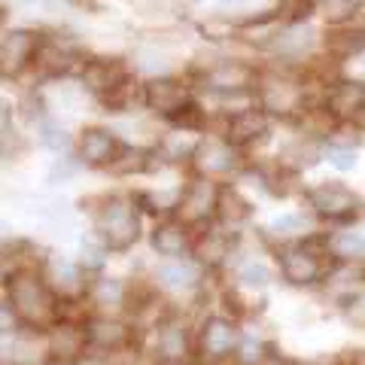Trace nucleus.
Returning <instances> with one entry per match:
<instances>
[{
  "label": "nucleus",
  "instance_id": "21",
  "mask_svg": "<svg viewBox=\"0 0 365 365\" xmlns=\"http://www.w3.org/2000/svg\"><path fill=\"white\" fill-rule=\"evenodd\" d=\"M192 237H195V228L182 225L177 216H165L150 232V244L162 259H182L192 253Z\"/></svg>",
  "mask_w": 365,
  "mask_h": 365
},
{
  "label": "nucleus",
  "instance_id": "11",
  "mask_svg": "<svg viewBox=\"0 0 365 365\" xmlns=\"http://www.w3.org/2000/svg\"><path fill=\"white\" fill-rule=\"evenodd\" d=\"M79 83L88 95H95L104 104L107 98L131 83V71L119 58H86L79 67Z\"/></svg>",
  "mask_w": 365,
  "mask_h": 365
},
{
  "label": "nucleus",
  "instance_id": "39",
  "mask_svg": "<svg viewBox=\"0 0 365 365\" xmlns=\"http://www.w3.org/2000/svg\"><path fill=\"white\" fill-rule=\"evenodd\" d=\"M162 365H195L192 359H174V362H162Z\"/></svg>",
  "mask_w": 365,
  "mask_h": 365
},
{
  "label": "nucleus",
  "instance_id": "9",
  "mask_svg": "<svg viewBox=\"0 0 365 365\" xmlns=\"http://www.w3.org/2000/svg\"><path fill=\"white\" fill-rule=\"evenodd\" d=\"M220 180H210V177H192V182L180 189V201H177V210L174 216L189 225V228H201V225H210L216 222V201H220Z\"/></svg>",
  "mask_w": 365,
  "mask_h": 365
},
{
  "label": "nucleus",
  "instance_id": "33",
  "mask_svg": "<svg viewBox=\"0 0 365 365\" xmlns=\"http://www.w3.org/2000/svg\"><path fill=\"white\" fill-rule=\"evenodd\" d=\"M323 158L332 168H338V170H353L356 168V150H353L350 143H326L323 146Z\"/></svg>",
  "mask_w": 365,
  "mask_h": 365
},
{
  "label": "nucleus",
  "instance_id": "32",
  "mask_svg": "<svg viewBox=\"0 0 365 365\" xmlns=\"http://www.w3.org/2000/svg\"><path fill=\"white\" fill-rule=\"evenodd\" d=\"M134 71L137 73H153V76H168V55L158 52V49H140L134 55Z\"/></svg>",
  "mask_w": 365,
  "mask_h": 365
},
{
  "label": "nucleus",
  "instance_id": "38",
  "mask_svg": "<svg viewBox=\"0 0 365 365\" xmlns=\"http://www.w3.org/2000/svg\"><path fill=\"white\" fill-rule=\"evenodd\" d=\"M207 4H216L220 9H225V6H232V4H237V0H207Z\"/></svg>",
  "mask_w": 365,
  "mask_h": 365
},
{
  "label": "nucleus",
  "instance_id": "8",
  "mask_svg": "<svg viewBox=\"0 0 365 365\" xmlns=\"http://www.w3.org/2000/svg\"><path fill=\"white\" fill-rule=\"evenodd\" d=\"M237 344H241V329H237V323H235L232 317L213 314V317H207V319H204V323L198 326L195 350H198V359H201L204 365L232 362Z\"/></svg>",
  "mask_w": 365,
  "mask_h": 365
},
{
  "label": "nucleus",
  "instance_id": "13",
  "mask_svg": "<svg viewBox=\"0 0 365 365\" xmlns=\"http://www.w3.org/2000/svg\"><path fill=\"white\" fill-rule=\"evenodd\" d=\"M235 250H237V235L225 232L220 222L195 228V237H192V259H195L204 271L222 268L225 262L235 256Z\"/></svg>",
  "mask_w": 365,
  "mask_h": 365
},
{
  "label": "nucleus",
  "instance_id": "29",
  "mask_svg": "<svg viewBox=\"0 0 365 365\" xmlns=\"http://www.w3.org/2000/svg\"><path fill=\"white\" fill-rule=\"evenodd\" d=\"M37 137H40L43 146H49V150H55V153L71 150V134H67L64 125H61L58 119H52V116H40V122H37Z\"/></svg>",
  "mask_w": 365,
  "mask_h": 365
},
{
  "label": "nucleus",
  "instance_id": "22",
  "mask_svg": "<svg viewBox=\"0 0 365 365\" xmlns=\"http://www.w3.org/2000/svg\"><path fill=\"white\" fill-rule=\"evenodd\" d=\"M83 55L67 40H58V37H43L40 40V49H37V64L46 76H64L71 71H79L83 67Z\"/></svg>",
  "mask_w": 365,
  "mask_h": 365
},
{
  "label": "nucleus",
  "instance_id": "15",
  "mask_svg": "<svg viewBox=\"0 0 365 365\" xmlns=\"http://www.w3.org/2000/svg\"><path fill=\"white\" fill-rule=\"evenodd\" d=\"M122 150H125V143L110 128H101V125L83 128L76 137V155L88 168H113L116 158L122 155Z\"/></svg>",
  "mask_w": 365,
  "mask_h": 365
},
{
  "label": "nucleus",
  "instance_id": "41",
  "mask_svg": "<svg viewBox=\"0 0 365 365\" xmlns=\"http://www.w3.org/2000/svg\"><path fill=\"white\" fill-rule=\"evenodd\" d=\"M302 365H323V362H302Z\"/></svg>",
  "mask_w": 365,
  "mask_h": 365
},
{
  "label": "nucleus",
  "instance_id": "35",
  "mask_svg": "<svg viewBox=\"0 0 365 365\" xmlns=\"http://www.w3.org/2000/svg\"><path fill=\"white\" fill-rule=\"evenodd\" d=\"M19 329H21V319L16 314V307L9 304V299L0 302V338H16Z\"/></svg>",
  "mask_w": 365,
  "mask_h": 365
},
{
  "label": "nucleus",
  "instance_id": "28",
  "mask_svg": "<svg viewBox=\"0 0 365 365\" xmlns=\"http://www.w3.org/2000/svg\"><path fill=\"white\" fill-rule=\"evenodd\" d=\"M274 13L283 25H299V21H311L317 16V0H277Z\"/></svg>",
  "mask_w": 365,
  "mask_h": 365
},
{
  "label": "nucleus",
  "instance_id": "30",
  "mask_svg": "<svg viewBox=\"0 0 365 365\" xmlns=\"http://www.w3.org/2000/svg\"><path fill=\"white\" fill-rule=\"evenodd\" d=\"M237 283H241L244 289H265L271 283V271H268L265 262L250 259V262H244V265L237 268Z\"/></svg>",
  "mask_w": 365,
  "mask_h": 365
},
{
  "label": "nucleus",
  "instance_id": "6",
  "mask_svg": "<svg viewBox=\"0 0 365 365\" xmlns=\"http://www.w3.org/2000/svg\"><path fill=\"white\" fill-rule=\"evenodd\" d=\"M304 201L319 220L347 225L362 213V198L341 180H323L304 192Z\"/></svg>",
  "mask_w": 365,
  "mask_h": 365
},
{
  "label": "nucleus",
  "instance_id": "37",
  "mask_svg": "<svg viewBox=\"0 0 365 365\" xmlns=\"http://www.w3.org/2000/svg\"><path fill=\"white\" fill-rule=\"evenodd\" d=\"M353 128H356V131H362V134H365V107H362V113H359V116L353 119Z\"/></svg>",
  "mask_w": 365,
  "mask_h": 365
},
{
  "label": "nucleus",
  "instance_id": "23",
  "mask_svg": "<svg viewBox=\"0 0 365 365\" xmlns=\"http://www.w3.org/2000/svg\"><path fill=\"white\" fill-rule=\"evenodd\" d=\"M253 220V204H250L235 186H220V201H216V222L225 232L241 235Z\"/></svg>",
  "mask_w": 365,
  "mask_h": 365
},
{
  "label": "nucleus",
  "instance_id": "1",
  "mask_svg": "<svg viewBox=\"0 0 365 365\" xmlns=\"http://www.w3.org/2000/svg\"><path fill=\"white\" fill-rule=\"evenodd\" d=\"M6 299L16 307L21 326L34 332H49L61 319V299L34 265L6 274Z\"/></svg>",
  "mask_w": 365,
  "mask_h": 365
},
{
  "label": "nucleus",
  "instance_id": "24",
  "mask_svg": "<svg viewBox=\"0 0 365 365\" xmlns=\"http://www.w3.org/2000/svg\"><path fill=\"white\" fill-rule=\"evenodd\" d=\"M201 265L195 259H170L168 265L155 268V283L162 289H170V292H186V289H195L198 280H201Z\"/></svg>",
  "mask_w": 365,
  "mask_h": 365
},
{
  "label": "nucleus",
  "instance_id": "7",
  "mask_svg": "<svg viewBox=\"0 0 365 365\" xmlns=\"http://www.w3.org/2000/svg\"><path fill=\"white\" fill-rule=\"evenodd\" d=\"M189 168L195 170V177H210V180L235 177L244 170V150H237L225 134L201 137V140H195Z\"/></svg>",
  "mask_w": 365,
  "mask_h": 365
},
{
  "label": "nucleus",
  "instance_id": "34",
  "mask_svg": "<svg viewBox=\"0 0 365 365\" xmlns=\"http://www.w3.org/2000/svg\"><path fill=\"white\" fill-rule=\"evenodd\" d=\"M107 256H110V250L95 237V241L83 244V259H79V265H83L86 274L88 271H101V268H104V262H107Z\"/></svg>",
  "mask_w": 365,
  "mask_h": 365
},
{
  "label": "nucleus",
  "instance_id": "27",
  "mask_svg": "<svg viewBox=\"0 0 365 365\" xmlns=\"http://www.w3.org/2000/svg\"><path fill=\"white\" fill-rule=\"evenodd\" d=\"M268 235L295 244V241H304V237L314 235V232H311V222L304 220V213H283V216H277V220H271Z\"/></svg>",
  "mask_w": 365,
  "mask_h": 365
},
{
  "label": "nucleus",
  "instance_id": "16",
  "mask_svg": "<svg viewBox=\"0 0 365 365\" xmlns=\"http://www.w3.org/2000/svg\"><path fill=\"white\" fill-rule=\"evenodd\" d=\"M86 326V341L88 350L101 353V356H113V353L128 350L131 344V329L122 323V319L110 317V314H91L83 319Z\"/></svg>",
  "mask_w": 365,
  "mask_h": 365
},
{
  "label": "nucleus",
  "instance_id": "25",
  "mask_svg": "<svg viewBox=\"0 0 365 365\" xmlns=\"http://www.w3.org/2000/svg\"><path fill=\"white\" fill-rule=\"evenodd\" d=\"M86 299L91 302V307H98L104 314L119 311V307H128V283L119 277H95L88 280Z\"/></svg>",
  "mask_w": 365,
  "mask_h": 365
},
{
  "label": "nucleus",
  "instance_id": "4",
  "mask_svg": "<svg viewBox=\"0 0 365 365\" xmlns=\"http://www.w3.org/2000/svg\"><path fill=\"white\" fill-rule=\"evenodd\" d=\"M95 237L110 253H128L140 241V204L134 195H107L95 207Z\"/></svg>",
  "mask_w": 365,
  "mask_h": 365
},
{
  "label": "nucleus",
  "instance_id": "26",
  "mask_svg": "<svg viewBox=\"0 0 365 365\" xmlns=\"http://www.w3.org/2000/svg\"><path fill=\"white\" fill-rule=\"evenodd\" d=\"M326 250L329 256L341 265H350V262H359L365 256V237L353 228H341V232L326 235Z\"/></svg>",
  "mask_w": 365,
  "mask_h": 365
},
{
  "label": "nucleus",
  "instance_id": "20",
  "mask_svg": "<svg viewBox=\"0 0 365 365\" xmlns=\"http://www.w3.org/2000/svg\"><path fill=\"white\" fill-rule=\"evenodd\" d=\"M46 350L49 359H64V362H79L88 353V341H86V326L73 323V319L61 317L49 332H46Z\"/></svg>",
  "mask_w": 365,
  "mask_h": 365
},
{
  "label": "nucleus",
  "instance_id": "36",
  "mask_svg": "<svg viewBox=\"0 0 365 365\" xmlns=\"http://www.w3.org/2000/svg\"><path fill=\"white\" fill-rule=\"evenodd\" d=\"M79 168H83V162H79V155L58 158V162L52 165V170H49V182H64V180H71Z\"/></svg>",
  "mask_w": 365,
  "mask_h": 365
},
{
  "label": "nucleus",
  "instance_id": "2",
  "mask_svg": "<svg viewBox=\"0 0 365 365\" xmlns=\"http://www.w3.org/2000/svg\"><path fill=\"white\" fill-rule=\"evenodd\" d=\"M256 104L268 113L271 119L292 122L299 113L311 104V91L302 67L287 64H268L259 71L256 83Z\"/></svg>",
  "mask_w": 365,
  "mask_h": 365
},
{
  "label": "nucleus",
  "instance_id": "19",
  "mask_svg": "<svg viewBox=\"0 0 365 365\" xmlns=\"http://www.w3.org/2000/svg\"><path fill=\"white\" fill-rule=\"evenodd\" d=\"M195 347L186 323L177 314H165L155 323V356L158 365L162 362H174V359H189V350Z\"/></svg>",
  "mask_w": 365,
  "mask_h": 365
},
{
  "label": "nucleus",
  "instance_id": "17",
  "mask_svg": "<svg viewBox=\"0 0 365 365\" xmlns=\"http://www.w3.org/2000/svg\"><path fill=\"white\" fill-rule=\"evenodd\" d=\"M40 271L61 302H86L88 280H86L83 265H76V262L64 259V256H49Z\"/></svg>",
  "mask_w": 365,
  "mask_h": 365
},
{
  "label": "nucleus",
  "instance_id": "14",
  "mask_svg": "<svg viewBox=\"0 0 365 365\" xmlns=\"http://www.w3.org/2000/svg\"><path fill=\"white\" fill-rule=\"evenodd\" d=\"M222 134L237 146V150L247 153L250 146L262 143V140H265V137L271 134V116H268V113L262 110L259 104H247V107H241V110L228 113Z\"/></svg>",
  "mask_w": 365,
  "mask_h": 365
},
{
  "label": "nucleus",
  "instance_id": "5",
  "mask_svg": "<svg viewBox=\"0 0 365 365\" xmlns=\"http://www.w3.org/2000/svg\"><path fill=\"white\" fill-rule=\"evenodd\" d=\"M259 71L262 67H256L253 61H244V58H216L198 71V86L216 98L253 95L256 83H259Z\"/></svg>",
  "mask_w": 365,
  "mask_h": 365
},
{
  "label": "nucleus",
  "instance_id": "18",
  "mask_svg": "<svg viewBox=\"0 0 365 365\" xmlns=\"http://www.w3.org/2000/svg\"><path fill=\"white\" fill-rule=\"evenodd\" d=\"M186 101H192V91L182 79H174V76H153L143 83V107L158 113V116H170L177 113Z\"/></svg>",
  "mask_w": 365,
  "mask_h": 365
},
{
  "label": "nucleus",
  "instance_id": "31",
  "mask_svg": "<svg viewBox=\"0 0 365 365\" xmlns=\"http://www.w3.org/2000/svg\"><path fill=\"white\" fill-rule=\"evenodd\" d=\"M268 356L271 353L265 350L262 341H256L253 335H241V344H237V350H235V362L237 365H265Z\"/></svg>",
  "mask_w": 365,
  "mask_h": 365
},
{
  "label": "nucleus",
  "instance_id": "12",
  "mask_svg": "<svg viewBox=\"0 0 365 365\" xmlns=\"http://www.w3.org/2000/svg\"><path fill=\"white\" fill-rule=\"evenodd\" d=\"M323 107L341 125H353V119L365 107V79L362 76H332L323 88Z\"/></svg>",
  "mask_w": 365,
  "mask_h": 365
},
{
  "label": "nucleus",
  "instance_id": "3",
  "mask_svg": "<svg viewBox=\"0 0 365 365\" xmlns=\"http://www.w3.org/2000/svg\"><path fill=\"white\" fill-rule=\"evenodd\" d=\"M277 268L280 277L289 283V287H319V283L329 280V274L335 271V259L329 256L326 250V235H307L304 241H295L277 250Z\"/></svg>",
  "mask_w": 365,
  "mask_h": 365
},
{
  "label": "nucleus",
  "instance_id": "10",
  "mask_svg": "<svg viewBox=\"0 0 365 365\" xmlns=\"http://www.w3.org/2000/svg\"><path fill=\"white\" fill-rule=\"evenodd\" d=\"M40 40H43V34L31 31V28L6 31L4 40H0V76L4 79H19L28 67H34Z\"/></svg>",
  "mask_w": 365,
  "mask_h": 365
},
{
  "label": "nucleus",
  "instance_id": "40",
  "mask_svg": "<svg viewBox=\"0 0 365 365\" xmlns=\"http://www.w3.org/2000/svg\"><path fill=\"white\" fill-rule=\"evenodd\" d=\"M43 365H76V362H64V359H49V362H43Z\"/></svg>",
  "mask_w": 365,
  "mask_h": 365
}]
</instances>
